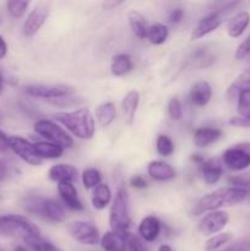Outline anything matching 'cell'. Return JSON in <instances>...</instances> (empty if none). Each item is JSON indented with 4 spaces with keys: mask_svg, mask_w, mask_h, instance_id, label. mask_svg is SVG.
<instances>
[{
    "mask_svg": "<svg viewBox=\"0 0 250 251\" xmlns=\"http://www.w3.org/2000/svg\"><path fill=\"white\" fill-rule=\"evenodd\" d=\"M140 102V93L137 91L132 90L125 95V97L123 98L122 102V108L123 113L125 115V119L129 124H132L135 119V113H136L137 107H139Z\"/></svg>",
    "mask_w": 250,
    "mask_h": 251,
    "instance_id": "obj_24",
    "label": "cell"
},
{
    "mask_svg": "<svg viewBox=\"0 0 250 251\" xmlns=\"http://www.w3.org/2000/svg\"><path fill=\"white\" fill-rule=\"evenodd\" d=\"M58 193L68 208L73 211H82L83 205L77 196V190L70 181H63L58 184Z\"/></svg>",
    "mask_w": 250,
    "mask_h": 251,
    "instance_id": "obj_14",
    "label": "cell"
},
{
    "mask_svg": "<svg viewBox=\"0 0 250 251\" xmlns=\"http://www.w3.org/2000/svg\"><path fill=\"white\" fill-rule=\"evenodd\" d=\"M130 185L135 189H145L147 188V181L145 180L144 176H134L130 179Z\"/></svg>",
    "mask_w": 250,
    "mask_h": 251,
    "instance_id": "obj_44",
    "label": "cell"
},
{
    "mask_svg": "<svg viewBox=\"0 0 250 251\" xmlns=\"http://www.w3.org/2000/svg\"><path fill=\"white\" fill-rule=\"evenodd\" d=\"M237 147H239V149H242L243 151H245L247 153L250 154V142H243V144L237 145Z\"/></svg>",
    "mask_w": 250,
    "mask_h": 251,
    "instance_id": "obj_50",
    "label": "cell"
},
{
    "mask_svg": "<svg viewBox=\"0 0 250 251\" xmlns=\"http://www.w3.org/2000/svg\"><path fill=\"white\" fill-rule=\"evenodd\" d=\"M229 124L238 127H250V118L233 117L229 119Z\"/></svg>",
    "mask_w": 250,
    "mask_h": 251,
    "instance_id": "obj_43",
    "label": "cell"
},
{
    "mask_svg": "<svg viewBox=\"0 0 250 251\" xmlns=\"http://www.w3.org/2000/svg\"><path fill=\"white\" fill-rule=\"evenodd\" d=\"M223 251H245V245L242 244V243H238V244L232 245V247L227 248V249Z\"/></svg>",
    "mask_w": 250,
    "mask_h": 251,
    "instance_id": "obj_48",
    "label": "cell"
},
{
    "mask_svg": "<svg viewBox=\"0 0 250 251\" xmlns=\"http://www.w3.org/2000/svg\"><path fill=\"white\" fill-rule=\"evenodd\" d=\"M9 147L29 166H41L42 159L37 156L33 144L21 136H9Z\"/></svg>",
    "mask_w": 250,
    "mask_h": 251,
    "instance_id": "obj_10",
    "label": "cell"
},
{
    "mask_svg": "<svg viewBox=\"0 0 250 251\" xmlns=\"http://www.w3.org/2000/svg\"><path fill=\"white\" fill-rule=\"evenodd\" d=\"M229 221V215L225 211H212L199 222L198 229L203 235H216L223 230Z\"/></svg>",
    "mask_w": 250,
    "mask_h": 251,
    "instance_id": "obj_12",
    "label": "cell"
},
{
    "mask_svg": "<svg viewBox=\"0 0 250 251\" xmlns=\"http://www.w3.org/2000/svg\"><path fill=\"white\" fill-rule=\"evenodd\" d=\"M230 240H232V233H218V234L212 235V237L206 242V250L215 251L220 249V248H222L223 245L228 244Z\"/></svg>",
    "mask_w": 250,
    "mask_h": 251,
    "instance_id": "obj_34",
    "label": "cell"
},
{
    "mask_svg": "<svg viewBox=\"0 0 250 251\" xmlns=\"http://www.w3.org/2000/svg\"><path fill=\"white\" fill-rule=\"evenodd\" d=\"M156 150L161 156L168 157L174 152V144L167 135H158L156 140Z\"/></svg>",
    "mask_w": 250,
    "mask_h": 251,
    "instance_id": "obj_35",
    "label": "cell"
},
{
    "mask_svg": "<svg viewBox=\"0 0 250 251\" xmlns=\"http://www.w3.org/2000/svg\"><path fill=\"white\" fill-rule=\"evenodd\" d=\"M125 242H126L127 249L130 251H150L145 247L142 240L139 237H136V235L131 234V233L125 234Z\"/></svg>",
    "mask_w": 250,
    "mask_h": 251,
    "instance_id": "obj_40",
    "label": "cell"
},
{
    "mask_svg": "<svg viewBox=\"0 0 250 251\" xmlns=\"http://www.w3.org/2000/svg\"><path fill=\"white\" fill-rule=\"evenodd\" d=\"M112 200V191L107 184H100L93 189L92 206L96 210H103L109 205Z\"/></svg>",
    "mask_w": 250,
    "mask_h": 251,
    "instance_id": "obj_28",
    "label": "cell"
},
{
    "mask_svg": "<svg viewBox=\"0 0 250 251\" xmlns=\"http://www.w3.org/2000/svg\"><path fill=\"white\" fill-rule=\"evenodd\" d=\"M14 251H29V250H27L26 248L22 247V245H17V247L14 249Z\"/></svg>",
    "mask_w": 250,
    "mask_h": 251,
    "instance_id": "obj_52",
    "label": "cell"
},
{
    "mask_svg": "<svg viewBox=\"0 0 250 251\" xmlns=\"http://www.w3.org/2000/svg\"><path fill=\"white\" fill-rule=\"evenodd\" d=\"M212 56L203 49H199L193 55V65L196 68H207L212 64Z\"/></svg>",
    "mask_w": 250,
    "mask_h": 251,
    "instance_id": "obj_38",
    "label": "cell"
},
{
    "mask_svg": "<svg viewBox=\"0 0 250 251\" xmlns=\"http://www.w3.org/2000/svg\"><path fill=\"white\" fill-rule=\"evenodd\" d=\"M189 97L194 105L205 107L212 97V87L207 81H198L191 87Z\"/></svg>",
    "mask_w": 250,
    "mask_h": 251,
    "instance_id": "obj_15",
    "label": "cell"
},
{
    "mask_svg": "<svg viewBox=\"0 0 250 251\" xmlns=\"http://www.w3.org/2000/svg\"><path fill=\"white\" fill-rule=\"evenodd\" d=\"M100 247L104 251H127L125 237L114 232H107L100 240Z\"/></svg>",
    "mask_w": 250,
    "mask_h": 251,
    "instance_id": "obj_22",
    "label": "cell"
},
{
    "mask_svg": "<svg viewBox=\"0 0 250 251\" xmlns=\"http://www.w3.org/2000/svg\"><path fill=\"white\" fill-rule=\"evenodd\" d=\"M54 118L78 139L91 140L95 135V118L88 108H80L73 112L56 113Z\"/></svg>",
    "mask_w": 250,
    "mask_h": 251,
    "instance_id": "obj_2",
    "label": "cell"
},
{
    "mask_svg": "<svg viewBox=\"0 0 250 251\" xmlns=\"http://www.w3.org/2000/svg\"><path fill=\"white\" fill-rule=\"evenodd\" d=\"M25 92L29 96L51 100L71 96L74 90L73 87L66 85H28L25 86Z\"/></svg>",
    "mask_w": 250,
    "mask_h": 251,
    "instance_id": "obj_9",
    "label": "cell"
},
{
    "mask_svg": "<svg viewBox=\"0 0 250 251\" xmlns=\"http://www.w3.org/2000/svg\"><path fill=\"white\" fill-rule=\"evenodd\" d=\"M2 83H4V78H2L1 73H0V92L2 91Z\"/></svg>",
    "mask_w": 250,
    "mask_h": 251,
    "instance_id": "obj_53",
    "label": "cell"
},
{
    "mask_svg": "<svg viewBox=\"0 0 250 251\" xmlns=\"http://www.w3.org/2000/svg\"><path fill=\"white\" fill-rule=\"evenodd\" d=\"M157 251H173V249H172L171 247H169V245H161V247L158 248V250Z\"/></svg>",
    "mask_w": 250,
    "mask_h": 251,
    "instance_id": "obj_51",
    "label": "cell"
},
{
    "mask_svg": "<svg viewBox=\"0 0 250 251\" xmlns=\"http://www.w3.org/2000/svg\"><path fill=\"white\" fill-rule=\"evenodd\" d=\"M222 136V131L216 127H200L194 132V145L196 147H207L218 141Z\"/></svg>",
    "mask_w": 250,
    "mask_h": 251,
    "instance_id": "obj_19",
    "label": "cell"
},
{
    "mask_svg": "<svg viewBox=\"0 0 250 251\" xmlns=\"http://www.w3.org/2000/svg\"><path fill=\"white\" fill-rule=\"evenodd\" d=\"M134 69V61L132 58L127 54H118L113 56L112 64H110V70L115 76H124L132 71Z\"/></svg>",
    "mask_w": 250,
    "mask_h": 251,
    "instance_id": "obj_25",
    "label": "cell"
},
{
    "mask_svg": "<svg viewBox=\"0 0 250 251\" xmlns=\"http://www.w3.org/2000/svg\"><path fill=\"white\" fill-rule=\"evenodd\" d=\"M249 55H250V36L248 37L244 42H242L240 46L238 47L237 51H235V58H237L238 60H243V59H245Z\"/></svg>",
    "mask_w": 250,
    "mask_h": 251,
    "instance_id": "obj_41",
    "label": "cell"
},
{
    "mask_svg": "<svg viewBox=\"0 0 250 251\" xmlns=\"http://www.w3.org/2000/svg\"><path fill=\"white\" fill-rule=\"evenodd\" d=\"M34 151L37 156L43 161V159H56L63 156L64 149L63 147L54 145L48 141H39L33 144Z\"/></svg>",
    "mask_w": 250,
    "mask_h": 251,
    "instance_id": "obj_23",
    "label": "cell"
},
{
    "mask_svg": "<svg viewBox=\"0 0 250 251\" xmlns=\"http://www.w3.org/2000/svg\"><path fill=\"white\" fill-rule=\"evenodd\" d=\"M49 15V5L46 2H39L33 7L25 20L22 32L26 37H32L42 28Z\"/></svg>",
    "mask_w": 250,
    "mask_h": 251,
    "instance_id": "obj_11",
    "label": "cell"
},
{
    "mask_svg": "<svg viewBox=\"0 0 250 251\" xmlns=\"http://www.w3.org/2000/svg\"><path fill=\"white\" fill-rule=\"evenodd\" d=\"M28 6V1H14V0H11V1H7L6 4L7 12L10 14V16L15 17V19H20V17L24 16Z\"/></svg>",
    "mask_w": 250,
    "mask_h": 251,
    "instance_id": "obj_36",
    "label": "cell"
},
{
    "mask_svg": "<svg viewBox=\"0 0 250 251\" xmlns=\"http://www.w3.org/2000/svg\"><path fill=\"white\" fill-rule=\"evenodd\" d=\"M228 183L234 188H240L248 190L250 189V171L243 172V173L232 176L228 178Z\"/></svg>",
    "mask_w": 250,
    "mask_h": 251,
    "instance_id": "obj_37",
    "label": "cell"
},
{
    "mask_svg": "<svg viewBox=\"0 0 250 251\" xmlns=\"http://www.w3.org/2000/svg\"><path fill=\"white\" fill-rule=\"evenodd\" d=\"M237 110L239 117L250 118V87L244 88L238 93Z\"/></svg>",
    "mask_w": 250,
    "mask_h": 251,
    "instance_id": "obj_32",
    "label": "cell"
},
{
    "mask_svg": "<svg viewBox=\"0 0 250 251\" xmlns=\"http://www.w3.org/2000/svg\"><path fill=\"white\" fill-rule=\"evenodd\" d=\"M240 2H228L222 9H218L203 16L198 22L195 28H194L193 33H191V39L202 38V37L210 34L211 32L216 31L222 25V22L225 21V15L229 12L230 10L234 9L235 6H238Z\"/></svg>",
    "mask_w": 250,
    "mask_h": 251,
    "instance_id": "obj_6",
    "label": "cell"
},
{
    "mask_svg": "<svg viewBox=\"0 0 250 251\" xmlns=\"http://www.w3.org/2000/svg\"><path fill=\"white\" fill-rule=\"evenodd\" d=\"M191 161L195 162V163H199L201 166V164L205 162V158H203L202 156H200V154H193V156H191Z\"/></svg>",
    "mask_w": 250,
    "mask_h": 251,
    "instance_id": "obj_49",
    "label": "cell"
},
{
    "mask_svg": "<svg viewBox=\"0 0 250 251\" xmlns=\"http://www.w3.org/2000/svg\"><path fill=\"white\" fill-rule=\"evenodd\" d=\"M250 87V64L248 65V68L235 78L234 82L229 86L228 88V97L233 98L235 96H238V93L240 92L244 88H249Z\"/></svg>",
    "mask_w": 250,
    "mask_h": 251,
    "instance_id": "obj_30",
    "label": "cell"
},
{
    "mask_svg": "<svg viewBox=\"0 0 250 251\" xmlns=\"http://www.w3.org/2000/svg\"><path fill=\"white\" fill-rule=\"evenodd\" d=\"M71 237L83 245H96L100 242V233L95 225L85 221H75L68 225Z\"/></svg>",
    "mask_w": 250,
    "mask_h": 251,
    "instance_id": "obj_8",
    "label": "cell"
},
{
    "mask_svg": "<svg viewBox=\"0 0 250 251\" xmlns=\"http://www.w3.org/2000/svg\"><path fill=\"white\" fill-rule=\"evenodd\" d=\"M168 114L174 122H178L183 117V107H181L180 100L176 97L171 98V100L168 102Z\"/></svg>",
    "mask_w": 250,
    "mask_h": 251,
    "instance_id": "obj_39",
    "label": "cell"
},
{
    "mask_svg": "<svg viewBox=\"0 0 250 251\" xmlns=\"http://www.w3.org/2000/svg\"><path fill=\"white\" fill-rule=\"evenodd\" d=\"M184 15H185L184 9H181V7H176V9H174L173 11L171 12V15H169V21H171V24L173 25L179 24V22L183 20Z\"/></svg>",
    "mask_w": 250,
    "mask_h": 251,
    "instance_id": "obj_42",
    "label": "cell"
},
{
    "mask_svg": "<svg viewBox=\"0 0 250 251\" xmlns=\"http://www.w3.org/2000/svg\"><path fill=\"white\" fill-rule=\"evenodd\" d=\"M117 109L113 102H105L96 108V119L102 127H107L114 122Z\"/></svg>",
    "mask_w": 250,
    "mask_h": 251,
    "instance_id": "obj_26",
    "label": "cell"
},
{
    "mask_svg": "<svg viewBox=\"0 0 250 251\" xmlns=\"http://www.w3.org/2000/svg\"><path fill=\"white\" fill-rule=\"evenodd\" d=\"M24 242L26 243V245L31 251H63L54 244H51L50 242L42 238L41 235H38V237L26 238Z\"/></svg>",
    "mask_w": 250,
    "mask_h": 251,
    "instance_id": "obj_31",
    "label": "cell"
},
{
    "mask_svg": "<svg viewBox=\"0 0 250 251\" xmlns=\"http://www.w3.org/2000/svg\"><path fill=\"white\" fill-rule=\"evenodd\" d=\"M25 208L33 215L41 216L55 223L65 221V212L63 207L53 199L28 198L25 201Z\"/></svg>",
    "mask_w": 250,
    "mask_h": 251,
    "instance_id": "obj_5",
    "label": "cell"
},
{
    "mask_svg": "<svg viewBox=\"0 0 250 251\" xmlns=\"http://www.w3.org/2000/svg\"><path fill=\"white\" fill-rule=\"evenodd\" d=\"M34 131L41 136L46 137L48 142L63 147V149H70L74 145V140L63 127L56 125L50 120L41 119L34 123Z\"/></svg>",
    "mask_w": 250,
    "mask_h": 251,
    "instance_id": "obj_7",
    "label": "cell"
},
{
    "mask_svg": "<svg viewBox=\"0 0 250 251\" xmlns=\"http://www.w3.org/2000/svg\"><path fill=\"white\" fill-rule=\"evenodd\" d=\"M250 24V14L248 11H240L229 20L227 25V32L232 38H238L244 33Z\"/></svg>",
    "mask_w": 250,
    "mask_h": 251,
    "instance_id": "obj_20",
    "label": "cell"
},
{
    "mask_svg": "<svg viewBox=\"0 0 250 251\" xmlns=\"http://www.w3.org/2000/svg\"><path fill=\"white\" fill-rule=\"evenodd\" d=\"M9 149V136L0 130V152H5Z\"/></svg>",
    "mask_w": 250,
    "mask_h": 251,
    "instance_id": "obj_45",
    "label": "cell"
},
{
    "mask_svg": "<svg viewBox=\"0 0 250 251\" xmlns=\"http://www.w3.org/2000/svg\"><path fill=\"white\" fill-rule=\"evenodd\" d=\"M249 195V191L240 188H221L212 193L207 194L198 201L194 210V215H200L203 212H212L221 207H232L243 202Z\"/></svg>",
    "mask_w": 250,
    "mask_h": 251,
    "instance_id": "obj_1",
    "label": "cell"
},
{
    "mask_svg": "<svg viewBox=\"0 0 250 251\" xmlns=\"http://www.w3.org/2000/svg\"><path fill=\"white\" fill-rule=\"evenodd\" d=\"M102 180V174L98 169L95 168H88L86 171H83L82 173V183L87 190L90 189H95L96 186H98Z\"/></svg>",
    "mask_w": 250,
    "mask_h": 251,
    "instance_id": "obj_33",
    "label": "cell"
},
{
    "mask_svg": "<svg viewBox=\"0 0 250 251\" xmlns=\"http://www.w3.org/2000/svg\"><path fill=\"white\" fill-rule=\"evenodd\" d=\"M161 233V222L154 216H147L139 226V234L147 243H152L158 238Z\"/></svg>",
    "mask_w": 250,
    "mask_h": 251,
    "instance_id": "obj_17",
    "label": "cell"
},
{
    "mask_svg": "<svg viewBox=\"0 0 250 251\" xmlns=\"http://www.w3.org/2000/svg\"><path fill=\"white\" fill-rule=\"evenodd\" d=\"M0 235L7 238L38 237L41 232L28 218L20 215H6L0 217Z\"/></svg>",
    "mask_w": 250,
    "mask_h": 251,
    "instance_id": "obj_4",
    "label": "cell"
},
{
    "mask_svg": "<svg viewBox=\"0 0 250 251\" xmlns=\"http://www.w3.org/2000/svg\"><path fill=\"white\" fill-rule=\"evenodd\" d=\"M147 173L157 181H168L175 178V171L171 164L162 161H152L147 167Z\"/></svg>",
    "mask_w": 250,
    "mask_h": 251,
    "instance_id": "obj_16",
    "label": "cell"
},
{
    "mask_svg": "<svg viewBox=\"0 0 250 251\" xmlns=\"http://www.w3.org/2000/svg\"><path fill=\"white\" fill-rule=\"evenodd\" d=\"M127 19H129V25L132 29V33L140 39L146 38L149 27H147L144 15L137 11V10H131L127 15Z\"/></svg>",
    "mask_w": 250,
    "mask_h": 251,
    "instance_id": "obj_27",
    "label": "cell"
},
{
    "mask_svg": "<svg viewBox=\"0 0 250 251\" xmlns=\"http://www.w3.org/2000/svg\"><path fill=\"white\" fill-rule=\"evenodd\" d=\"M222 161L228 169L234 172L244 171L250 167V154L234 146L223 152Z\"/></svg>",
    "mask_w": 250,
    "mask_h": 251,
    "instance_id": "obj_13",
    "label": "cell"
},
{
    "mask_svg": "<svg viewBox=\"0 0 250 251\" xmlns=\"http://www.w3.org/2000/svg\"><path fill=\"white\" fill-rule=\"evenodd\" d=\"M7 54V44L4 37L0 34V59H4Z\"/></svg>",
    "mask_w": 250,
    "mask_h": 251,
    "instance_id": "obj_46",
    "label": "cell"
},
{
    "mask_svg": "<svg viewBox=\"0 0 250 251\" xmlns=\"http://www.w3.org/2000/svg\"><path fill=\"white\" fill-rule=\"evenodd\" d=\"M201 172H202L203 180L208 185H213L221 179L223 174V168L221 163L216 159H208L201 164Z\"/></svg>",
    "mask_w": 250,
    "mask_h": 251,
    "instance_id": "obj_21",
    "label": "cell"
},
{
    "mask_svg": "<svg viewBox=\"0 0 250 251\" xmlns=\"http://www.w3.org/2000/svg\"><path fill=\"white\" fill-rule=\"evenodd\" d=\"M109 226L112 228V232L123 237L129 233L127 232L130 227L129 196L125 188H119L115 194L109 212Z\"/></svg>",
    "mask_w": 250,
    "mask_h": 251,
    "instance_id": "obj_3",
    "label": "cell"
},
{
    "mask_svg": "<svg viewBox=\"0 0 250 251\" xmlns=\"http://www.w3.org/2000/svg\"><path fill=\"white\" fill-rule=\"evenodd\" d=\"M7 174H9V169H7V166L5 164V162H2L0 159V181L5 180L7 178Z\"/></svg>",
    "mask_w": 250,
    "mask_h": 251,
    "instance_id": "obj_47",
    "label": "cell"
},
{
    "mask_svg": "<svg viewBox=\"0 0 250 251\" xmlns=\"http://www.w3.org/2000/svg\"><path fill=\"white\" fill-rule=\"evenodd\" d=\"M146 38L154 46L163 44L168 38V28L163 24H153L147 28Z\"/></svg>",
    "mask_w": 250,
    "mask_h": 251,
    "instance_id": "obj_29",
    "label": "cell"
},
{
    "mask_svg": "<svg viewBox=\"0 0 250 251\" xmlns=\"http://www.w3.org/2000/svg\"><path fill=\"white\" fill-rule=\"evenodd\" d=\"M48 176L50 180L63 183V181H70L73 183L74 180L77 179V169L71 164H55L51 167L48 172Z\"/></svg>",
    "mask_w": 250,
    "mask_h": 251,
    "instance_id": "obj_18",
    "label": "cell"
}]
</instances>
